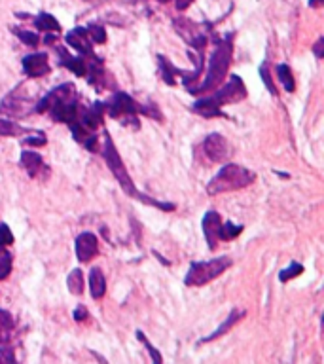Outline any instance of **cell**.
Segmentation results:
<instances>
[{
    "mask_svg": "<svg viewBox=\"0 0 324 364\" xmlns=\"http://www.w3.org/2000/svg\"><path fill=\"white\" fill-rule=\"evenodd\" d=\"M48 140H46V137H44V135L42 133H38V137H27V139H23V145H30V146H44L46 145Z\"/></svg>",
    "mask_w": 324,
    "mask_h": 364,
    "instance_id": "cell-31",
    "label": "cell"
},
{
    "mask_svg": "<svg viewBox=\"0 0 324 364\" xmlns=\"http://www.w3.org/2000/svg\"><path fill=\"white\" fill-rule=\"evenodd\" d=\"M243 231V226H235L233 222H226L220 226V239L222 241H230L233 237H238Z\"/></svg>",
    "mask_w": 324,
    "mask_h": 364,
    "instance_id": "cell-23",
    "label": "cell"
},
{
    "mask_svg": "<svg viewBox=\"0 0 324 364\" xmlns=\"http://www.w3.org/2000/svg\"><path fill=\"white\" fill-rule=\"evenodd\" d=\"M104 110L108 112L111 118L135 121L137 128H139V123H137V114H140V112L146 116H150V118H160V120H162V114H160L157 106H154V109H150V106H143V104L137 103L131 95H128V93L123 92L114 93L111 101L104 104ZM125 121H123V123H125Z\"/></svg>",
    "mask_w": 324,
    "mask_h": 364,
    "instance_id": "cell-6",
    "label": "cell"
},
{
    "mask_svg": "<svg viewBox=\"0 0 324 364\" xmlns=\"http://www.w3.org/2000/svg\"><path fill=\"white\" fill-rule=\"evenodd\" d=\"M220 226L222 219L216 211H208V213L203 216L201 228L203 233H205V239H207L208 243V249L211 250L216 249V243L220 241Z\"/></svg>",
    "mask_w": 324,
    "mask_h": 364,
    "instance_id": "cell-11",
    "label": "cell"
},
{
    "mask_svg": "<svg viewBox=\"0 0 324 364\" xmlns=\"http://www.w3.org/2000/svg\"><path fill=\"white\" fill-rule=\"evenodd\" d=\"M203 150H205V156L214 163L226 162L228 158L232 156L230 143H228V140L218 133L208 135L207 139H205V143H203Z\"/></svg>",
    "mask_w": 324,
    "mask_h": 364,
    "instance_id": "cell-8",
    "label": "cell"
},
{
    "mask_svg": "<svg viewBox=\"0 0 324 364\" xmlns=\"http://www.w3.org/2000/svg\"><path fill=\"white\" fill-rule=\"evenodd\" d=\"M323 44H324V38H320V40L315 44V48H313V52H315V55H317V59H320L324 55L323 53Z\"/></svg>",
    "mask_w": 324,
    "mask_h": 364,
    "instance_id": "cell-34",
    "label": "cell"
},
{
    "mask_svg": "<svg viewBox=\"0 0 324 364\" xmlns=\"http://www.w3.org/2000/svg\"><path fill=\"white\" fill-rule=\"evenodd\" d=\"M67 44H70V46L74 48L76 52L80 53V57L84 59H95V53H93V42L91 38H89V35H87L86 29H82V27H78V29H72L67 35Z\"/></svg>",
    "mask_w": 324,
    "mask_h": 364,
    "instance_id": "cell-10",
    "label": "cell"
},
{
    "mask_svg": "<svg viewBox=\"0 0 324 364\" xmlns=\"http://www.w3.org/2000/svg\"><path fill=\"white\" fill-rule=\"evenodd\" d=\"M74 319L78 321V323H82V321H86L87 319V309L86 307H78L74 311Z\"/></svg>",
    "mask_w": 324,
    "mask_h": 364,
    "instance_id": "cell-33",
    "label": "cell"
},
{
    "mask_svg": "<svg viewBox=\"0 0 324 364\" xmlns=\"http://www.w3.org/2000/svg\"><path fill=\"white\" fill-rule=\"evenodd\" d=\"M48 53L38 52V53H30L27 57H23L21 65H23V72L30 78H40V76L50 75V61H48Z\"/></svg>",
    "mask_w": 324,
    "mask_h": 364,
    "instance_id": "cell-9",
    "label": "cell"
},
{
    "mask_svg": "<svg viewBox=\"0 0 324 364\" xmlns=\"http://www.w3.org/2000/svg\"><path fill=\"white\" fill-rule=\"evenodd\" d=\"M80 106L76 87L72 84H61L48 93L46 97H42L40 103H36V106L33 109V112H40V114L48 112L59 123L70 126L78 118Z\"/></svg>",
    "mask_w": 324,
    "mask_h": 364,
    "instance_id": "cell-1",
    "label": "cell"
},
{
    "mask_svg": "<svg viewBox=\"0 0 324 364\" xmlns=\"http://www.w3.org/2000/svg\"><path fill=\"white\" fill-rule=\"evenodd\" d=\"M191 2H194V0H174V8H177L179 12H184V10L190 8Z\"/></svg>",
    "mask_w": 324,
    "mask_h": 364,
    "instance_id": "cell-32",
    "label": "cell"
},
{
    "mask_svg": "<svg viewBox=\"0 0 324 364\" xmlns=\"http://www.w3.org/2000/svg\"><path fill=\"white\" fill-rule=\"evenodd\" d=\"M301 273H303V266L298 264V262H294V264H290V268H286V270H283V272L279 273V279H281L283 283H286V281H290L292 277H298Z\"/></svg>",
    "mask_w": 324,
    "mask_h": 364,
    "instance_id": "cell-24",
    "label": "cell"
},
{
    "mask_svg": "<svg viewBox=\"0 0 324 364\" xmlns=\"http://www.w3.org/2000/svg\"><path fill=\"white\" fill-rule=\"evenodd\" d=\"M13 243V233L6 224L0 222V247H10Z\"/></svg>",
    "mask_w": 324,
    "mask_h": 364,
    "instance_id": "cell-28",
    "label": "cell"
},
{
    "mask_svg": "<svg viewBox=\"0 0 324 364\" xmlns=\"http://www.w3.org/2000/svg\"><path fill=\"white\" fill-rule=\"evenodd\" d=\"M256 180V175L249 169L235 165V163H228L226 167H222L218 175H214L213 180L208 182L207 194L216 196V194H224V192H235L241 188H247Z\"/></svg>",
    "mask_w": 324,
    "mask_h": 364,
    "instance_id": "cell-5",
    "label": "cell"
},
{
    "mask_svg": "<svg viewBox=\"0 0 324 364\" xmlns=\"http://www.w3.org/2000/svg\"><path fill=\"white\" fill-rule=\"evenodd\" d=\"M89 289H91V296L95 300H101L106 292V279L99 268H93L89 273Z\"/></svg>",
    "mask_w": 324,
    "mask_h": 364,
    "instance_id": "cell-16",
    "label": "cell"
},
{
    "mask_svg": "<svg viewBox=\"0 0 324 364\" xmlns=\"http://www.w3.org/2000/svg\"><path fill=\"white\" fill-rule=\"evenodd\" d=\"M16 36L21 38V42H25L29 48H36L38 44V35L36 33H30V31H25V29H13Z\"/></svg>",
    "mask_w": 324,
    "mask_h": 364,
    "instance_id": "cell-26",
    "label": "cell"
},
{
    "mask_svg": "<svg viewBox=\"0 0 324 364\" xmlns=\"http://www.w3.org/2000/svg\"><path fill=\"white\" fill-rule=\"evenodd\" d=\"M277 78H279V82L283 84L286 92H289V93L294 92V89H296L294 76H292V70H290L289 65H279V67H277Z\"/></svg>",
    "mask_w": 324,
    "mask_h": 364,
    "instance_id": "cell-20",
    "label": "cell"
},
{
    "mask_svg": "<svg viewBox=\"0 0 324 364\" xmlns=\"http://www.w3.org/2000/svg\"><path fill=\"white\" fill-rule=\"evenodd\" d=\"M19 165L27 171V175H29L30 179H38L42 173H48V167L44 165V160H42V156L38 152H21Z\"/></svg>",
    "mask_w": 324,
    "mask_h": 364,
    "instance_id": "cell-13",
    "label": "cell"
},
{
    "mask_svg": "<svg viewBox=\"0 0 324 364\" xmlns=\"http://www.w3.org/2000/svg\"><path fill=\"white\" fill-rule=\"evenodd\" d=\"M103 156H104V160H106V163H108V167H111L112 175L116 177V180L120 182V186H122V190L125 192L129 197H135V199L148 203V205H152V207L162 209V211H173L174 209L173 203L154 202V199H150V197L145 196V194H140V192L135 188L133 180H131V177H129L128 169H125V165H123V162H122V158H120V154H118L116 145L112 143L111 135L108 133H104Z\"/></svg>",
    "mask_w": 324,
    "mask_h": 364,
    "instance_id": "cell-2",
    "label": "cell"
},
{
    "mask_svg": "<svg viewBox=\"0 0 324 364\" xmlns=\"http://www.w3.org/2000/svg\"><path fill=\"white\" fill-rule=\"evenodd\" d=\"M324 4V0H309V6L311 8H320Z\"/></svg>",
    "mask_w": 324,
    "mask_h": 364,
    "instance_id": "cell-35",
    "label": "cell"
},
{
    "mask_svg": "<svg viewBox=\"0 0 324 364\" xmlns=\"http://www.w3.org/2000/svg\"><path fill=\"white\" fill-rule=\"evenodd\" d=\"M160 2H171V0H160Z\"/></svg>",
    "mask_w": 324,
    "mask_h": 364,
    "instance_id": "cell-36",
    "label": "cell"
},
{
    "mask_svg": "<svg viewBox=\"0 0 324 364\" xmlns=\"http://www.w3.org/2000/svg\"><path fill=\"white\" fill-rule=\"evenodd\" d=\"M13 329H16V321H13L12 313L0 309V346L10 341Z\"/></svg>",
    "mask_w": 324,
    "mask_h": 364,
    "instance_id": "cell-17",
    "label": "cell"
},
{
    "mask_svg": "<svg viewBox=\"0 0 324 364\" xmlns=\"http://www.w3.org/2000/svg\"><path fill=\"white\" fill-rule=\"evenodd\" d=\"M233 35H226L218 44H216V50H214L213 57H211V65H208L207 78L199 87H194L190 93H208L216 89L220 86L224 78L228 76V70H230V63H232L233 55V44H232Z\"/></svg>",
    "mask_w": 324,
    "mask_h": 364,
    "instance_id": "cell-4",
    "label": "cell"
},
{
    "mask_svg": "<svg viewBox=\"0 0 324 364\" xmlns=\"http://www.w3.org/2000/svg\"><path fill=\"white\" fill-rule=\"evenodd\" d=\"M137 338H139V340L143 341V343H145L146 349H148V353H150V357H152V360H154V363H157V364L163 363V357H162V355H160V351H157V349H154V346H152L150 341L146 340V336L143 334L140 330H139V332H137Z\"/></svg>",
    "mask_w": 324,
    "mask_h": 364,
    "instance_id": "cell-27",
    "label": "cell"
},
{
    "mask_svg": "<svg viewBox=\"0 0 324 364\" xmlns=\"http://www.w3.org/2000/svg\"><path fill=\"white\" fill-rule=\"evenodd\" d=\"M12 268H13L12 255L8 253L6 247H0V281H4V279L10 277Z\"/></svg>",
    "mask_w": 324,
    "mask_h": 364,
    "instance_id": "cell-21",
    "label": "cell"
},
{
    "mask_svg": "<svg viewBox=\"0 0 324 364\" xmlns=\"http://www.w3.org/2000/svg\"><path fill=\"white\" fill-rule=\"evenodd\" d=\"M260 75H262V80H264V84H266L267 89H269V93H272V95H277V87H275V84L272 82V76H269V69H267V65H264V67H262Z\"/></svg>",
    "mask_w": 324,
    "mask_h": 364,
    "instance_id": "cell-30",
    "label": "cell"
},
{
    "mask_svg": "<svg viewBox=\"0 0 324 364\" xmlns=\"http://www.w3.org/2000/svg\"><path fill=\"white\" fill-rule=\"evenodd\" d=\"M245 97H247V87H245L243 80L238 75H232L226 86L218 89L214 95H211V97H205L194 103L191 110L197 112L199 116H205V118H214V116L222 114V104L239 103Z\"/></svg>",
    "mask_w": 324,
    "mask_h": 364,
    "instance_id": "cell-3",
    "label": "cell"
},
{
    "mask_svg": "<svg viewBox=\"0 0 324 364\" xmlns=\"http://www.w3.org/2000/svg\"><path fill=\"white\" fill-rule=\"evenodd\" d=\"M67 285H69V290L72 294L80 296L84 292V275H82L80 270H72L70 275L67 277Z\"/></svg>",
    "mask_w": 324,
    "mask_h": 364,
    "instance_id": "cell-22",
    "label": "cell"
},
{
    "mask_svg": "<svg viewBox=\"0 0 324 364\" xmlns=\"http://www.w3.org/2000/svg\"><path fill=\"white\" fill-rule=\"evenodd\" d=\"M243 317H245V311H238V309H235V311H232V313H230V315H228L226 321H224V323H222L220 326H218V329L214 330L213 334L208 336V338H203V340L199 341V343H208V341H213V340H216V338H220V336L226 334L228 330L232 329V326L235 323H239V321H241V319H243Z\"/></svg>",
    "mask_w": 324,
    "mask_h": 364,
    "instance_id": "cell-15",
    "label": "cell"
},
{
    "mask_svg": "<svg viewBox=\"0 0 324 364\" xmlns=\"http://www.w3.org/2000/svg\"><path fill=\"white\" fill-rule=\"evenodd\" d=\"M228 268H232V258H228V256H220L211 262H191L184 283L188 287H203V285L211 283L213 279L220 277Z\"/></svg>",
    "mask_w": 324,
    "mask_h": 364,
    "instance_id": "cell-7",
    "label": "cell"
},
{
    "mask_svg": "<svg viewBox=\"0 0 324 364\" xmlns=\"http://www.w3.org/2000/svg\"><path fill=\"white\" fill-rule=\"evenodd\" d=\"M35 25L36 29L38 31H44V33H59L61 31V25H59V21L53 16H50V13H38L35 19Z\"/></svg>",
    "mask_w": 324,
    "mask_h": 364,
    "instance_id": "cell-18",
    "label": "cell"
},
{
    "mask_svg": "<svg viewBox=\"0 0 324 364\" xmlns=\"http://www.w3.org/2000/svg\"><path fill=\"white\" fill-rule=\"evenodd\" d=\"M87 35H89V38H91V42H97V44H104L106 42V31L101 27V25H89L87 27Z\"/></svg>",
    "mask_w": 324,
    "mask_h": 364,
    "instance_id": "cell-25",
    "label": "cell"
},
{
    "mask_svg": "<svg viewBox=\"0 0 324 364\" xmlns=\"http://www.w3.org/2000/svg\"><path fill=\"white\" fill-rule=\"evenodd\" d=\"M157 65H160V70H162L163 82L167 84V86H174L177 80H174V75H182L180 70H177L173 65L169 63L167 59L163 57V55H157Z\"/></svg>",
    "mask_w": 324,
    "mask_h": 364,
    "instance_id": "cell-19",
    "label": "cell"
},
{
    "mask_svg": "<svg viewBox=\"0 0 324 364\" xmlns=\"http://www.w3.org/2000/svg\"><path fill=\"white\" fill-rule=\"evenodd\" d=\"M59 59H61V65L67 67L69 70H72L74 75L78 76H86L87 75V61L84 57H72L65 48L57 46Z\"/></svg>",
    "mask_w": 324,
    "mask_h": 364,
    "instance_id": "cell-14",
    "label": "cell"
},
{
    "mask_svg": "<svg viewBox=\"0 0 324 364\" xmlns=\"http://www.w3.org/2000/svg\"><path fill=\"white\" fill-rule=\"evenodd\" d=\"M2 363H10V364L18 363V358H16V355H13V349L10 346H6V343H2V347H0V364Z\"/></svg>",
    "mask_w": 324,
    "mask_h": 364,
    "instance_id": "cell-29",
    "label": "cell"
},
{
    "mask_svg": "<svg viewBox=\"0 0 324 364\" xmlns=\"http://www.w3.org/2000/svg\"><path fill=\"white\" fill-rule=\"evenodd\" d=\"M99 253V239L91 231H84L76 239V256L80 262H89Z\"/></svg>",
    "mask_w": 324,
    "mask_h": 364,
    "instance_id": "cell-12",
    "label": "cell"
}]
</instances>
